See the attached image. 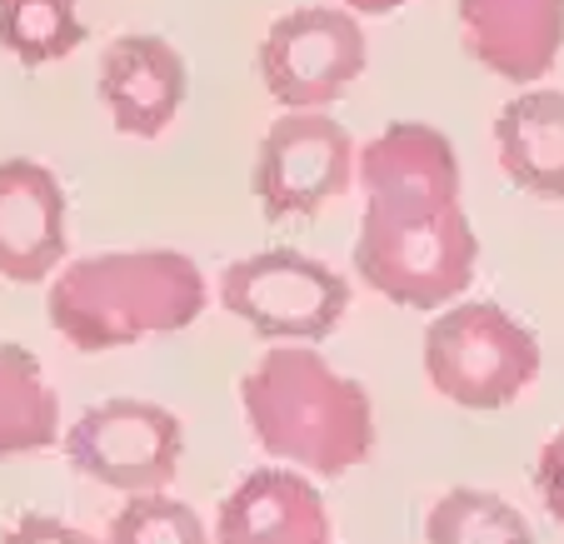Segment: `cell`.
<instances>
[{"mask_svg": "<svg viewBox=\"0 0 564 544\" xmlns=\"http://www.w3.org/2000/svg\"><path fill=\"white\" fill-rule=\"evenodd\" d=\"M365 215L350 265L375 295L405 309H445L469 290L479 240L459 205V155L445 130L394 120L365 150Z\"/></svg>", "mask_w": 564, "mask_h": 544, "instance_id": "obj_1", "label": "cell"}, {"mask_svg": "<svg viewBox=\"0 0 564 544\" xmlns=\"http://www.w3.org/2000/svg\"><path fill=\"white\" fill-rule=\"evenodd\" d=\"M250 435L270 459L305 475H350L375 455V405L310 345H275L240 380Z\"/></svg>", "mask_w": 564, "mask_h": 544, "instance_id": "obj_2", "label": "cell"}, {"mask_svg": "<svg viewBox=\"0 0 564 544\" xmlns=\"http://www.w3.org/2000/svg\"><path fill=\"white\" fill-rule=\"evenodd\" d=\"M205 315V275L181 250H110L51 280V325L80 355L181 335Z\"/></svg>", "mask_w": 564, "mask_h": 544, "instance_id": "obj_3", "label": "cell"}, {"mask_svg": "<svg viewBox=\"0 0 564 544\" xmlns=\"http://www.w3.org/2000/svg\"><path fill=\"white\" fill-rule=\"evenodd\" d=\"M540 340L495 300H459L425 325V374L459 410H505L540 380Z\"/></svg>", "mask_w": 564, "mask_h": 544, "instance_id": "obj_4", "label": "cell"}, {"mask_svg": "<svg viewBox=\"0 0 564 544\" xmlns=\"http://www.w3.org/2000/svg\"><path fill=\"white\" fill-rule=\"evenodd\" d=\"M220 305L260 340L315 345L340 330L350 309V280L300 250H260L220 270Z\"/></svg>", "mask_w": 564, "mask_h": 544, "instance_id": "obj_5", "label": "cell"}, {"mask_svg": "<svg viewBox=\"0 0 564 544\" xmlns=\"http://www.w3.org/2000/svg\"><path fill=\"white\" fill-rule=\"evenodd\" d=\"M65 459L75 475L106 485V490L155 494L175 480L185 455V425L175 410L155 400H106L65 429Z\"/></svg>", "mask_w": 564, "mask_h": 544, "instance_id": "obj_6", "label": "cell"}, {"mask_svg": "<svg viewBox=\"0 0 564 544\" xmlns=\"http://www.w3.org/2000/svg\"><path fill=\"white\" fill-rule=\"evenodd\" d=\"M370 65L360 15L345 6H300L260 41L265 90L285 110H330Z\"/></svg>", "mask_w": 564, "mask_h": 544, "instance_id": "obj_7", "label": "cell"}, {"mask_svg": "<svg viewBox=\"0 0 564 544\" xmlns=\"http://www.w3.org/2000/svg\"><path fill=\"white\" fill-rule=\"evenodd\" d=\"M355 175V140L325 110H290L256 150V195L265 220H305L340 200Z\"/></svg>", "mask_w": 564, "mask_h": 544, "instance_id": "obj_8", "label": "cell"}, {"mask_svg": "<svg viewBox=\"0 0 564 544\" xmlns=\"http://www.w3.org/2000/svg\"><path fill=\"white\" fill-rule=\"evenodd\" d=\"M459 41L490 75L530 86L564 51V0H459Z\"/></svg>", "mask_w": 564, "mask_h": 544, "instance_id": "obj_9", "label": "cell"}, {"mask_svg": "<svg viewBox=\"0 0 564 544\" xmlns=\"http://www.w3.org/2000/svg\"><path fill=\"white\" fill-rule=\"evenodd\" d=\"M185 61L160 35H120L100 55V100L120 135L155 140L185 106Z\"/></svg>", "mask_w": 564, "mask_h": 544, "instance_id": "obj_10", "label": "cell"}, {"mask_svg": "<svg viewBox=\"0 0 564 544\" xmlns=\"http://www.w3.org/2000/svg\"><path fill=\"white\" fill-rule=\"evenodd\" d=\"M215 544H335V524L310 475L265 465L250 470L215 510Z\"/></svg>", "mask_w": 564, "mask_h": 544, "instance_id": "obj_11", "label": "cell"}, {"mask_svg": "<svg viewBox=\"0 0 564 544\" xmlns=\"http://www.w3.org/2000/svg\"><path fill=\"white\" fill-rule=\"evenodd\" d=\"M65 260V191L41 161H0V275L41 285Z\"/></svg>", "mask_w": 564, "mask_h": 544, "instance_id": "obj_12", "label": "cell"}, {"mask_svg": "<svg viewBox=\"0 0 564 544\" xmlns=\"http://www.w3.org/2000/svg\"><path fill=\"white\" fill-rule=\"evenodd\" d=\"M500 171L540 200H564V90H524L495 116Z\"/></svg>", "mask_w": 564, "mask_h": 544, "instance_id": "obj_13", "label": "cell"}, {"mask_svg": "<svg viewBox=\"0 0 564 544\" xmlns=\"http://www.w3.org/2000/svg\"><path fill=\"white\" fill-rule=\"evenodd\" d=\"M61 439V395L25 345H0V459L41 455Z\"/></svg>", "mask_w": 564, "mask_h": 544, "instance_id": "obj_14", "label": "cell"}, {"mask_svg": "<svg viewBox=\"0 0 564 544\" xmlns=\"http://www.w3.org/2000/svg\"><path fill=\"white\" fill-rule=\"evenodd\" d=\"M425 544H534V530L505 494L465 485L430 504Z\"/></svg>", "mask_w": 564, "mask_h": 544, "instance_id": "obj_15", "label": "cell"}, {"mask_svg": "<svg viewBox=\"0 0 564 544\" xmlns=\"http://www.w3.org/2000/svg\"><path fill=\"white\" fill-rule=\"evenodd\" d=\"M86 41L75 0H0V51L21 65H55Z\"/></svg>", "mask_w": 564, "mask_h": 544, "instance_id": "obj_16", "label": "cell"}, {"mask_svg": "<svg viewBox=\"0 0 564 544\" xmlns=\"http://www.w3.org/2000/svg\"><path fill=\"white\" fill-rule=\"evenodd\" d=\"M106 544H215L205 534V520L185 500L155 490V494H130L126 510L110 520Z\"/></svg>", "mask_w": 564, "mask_h": 544, "instance_id": "obj_17", "label": "cell"}, {"mask_svg": "<svg viewBox=\"0 0 564 544\" xmlns=\"http://www.w3.org/2000/svg\"><path fill=\"white\" fill-rule=\"evenodd\" d=\"M0 544H96L86 530L55 520V514H21L11 530L0 534Z\"/></svg>", "mask_w": 564, "mask_h": 544, "instance_id": "obj_18", "label": "cell"}, {"mask_svg": "<svg viewBox=\"0 0 564 544\" xmlns=\"http://www.w3.org/2000/svg\"><path fill=\"white\" fill-rule=\"evenodd\" d=\"M534 490H540V504L564 524V429L550 435V445L534 459Z\"/></svg>", "mask_w": 564, "mask_h": 544, "instance_id": "obj_19", "label": "cell"}, {"mask_svg": "<svg viewBox=\"0 0 564 544\" xmlns=\"http://www.w3.org/2000/svg\"><path fill=\"white\" fill-rule=\"evenodd\" d=\"M350 15H390L400 11V6H410V0H340Z\"/></svg>", "mask_w": 564, "mask_h": 544, "instance_id": "obj_20", "label": "cell"}]
</instances>
